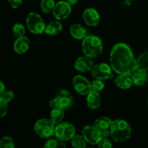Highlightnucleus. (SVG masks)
Returning a JSON list of instances; mask_svg holds the SVG:
<instances>
[{
	"label": "nucleus",
	"instance_id": "obj_1",
	"mask_svg": "<svg viewBox=\"0 0 148 148\" xmlns=\"http://www.w3.org/2000/svg\"><path fill=\"white\" fill-rule=\"evenodd\" d=\"M110 62L112 69L118 75L131 76L137 70V60L130 46L125 43H117L113 47Z\"/></svg>",
	"mask_w": 148,
	"mask_h": 148
},
{
	"label": "nucleus",
	"instance_id": "obj_2",
	"mask_svg": "<svg viewBox=\"0 0 148 148\" xmlns=\"http://www.w3.org/2000/svg\"><path fill=\"white\" fill-rule=\"evenodd\" d=\"M103 48L102 40L98 36H88L82 40V51L88 57H98L102 53Z\"/></svg>",
	"mask_w": 148,
	"mask_h": 148
},
{
	"label": "nucleus",
	"instance_id": "obj_3",
	"mask_svg": "<svg viewBox=\"0 0 148 148\" xmlns=\"http://www.w3.org/2000/svg\"><path fill=\"white\" fill-rule=\"evenodd\" d=\"M132 129L129 123L122 119L113 121L111 128V135L112 138L118 143L126 141L130 137Z\"/></svg>",
	"mask_w": 148,
	"mask_h": 148
},
{
	"label": "nucleus",
	"instance_id": "obj_4",
	"mask_svg": "<svg viewBox=\"0 0 148 148\" xmlns=\"http://www.w3.org/2000/svg\"><path fill=\"white\" fill-rule=\"evenodd\" d=\"M55 124L50 119H40L34 125V131L40 138L49 139L55 135Z\"/></svg>",
	"mask_w": 148,
	"mask_h": 148
},
{
	"label": "nucleus",
	"instance_id": "obj_5",
	"mask_svg": "<svg viewBox=\"0 0 148 148\" xmlns=\"http://www.w3.org/2000/svg\"><path fill=\"white\" fill-rule=\"evenodd\" d=\"M74 103L72 95L66 90H61L56 94V97L49 102V106L51 108H59L61 109L67 110Z\"/></svg>",
	"mask_w": 148,
	"mask_h": 148
},
{
	"label": "nucleus",
	"instance_id": "obj_6",
	"mask_svg": "<svg viewBox=\"0 0 148 148\" xmlns=\"http://www.w3.org/2000/svg\"><path fill=\"white\" fill-rule=\"evenodd\" d=\"M26 24L29 31L33 34H41L45 32L46 24L42 17L37 13H29L26 19Z\"/></svg>",
	"mask_w": 148,
	"mask_h": 148
},
{
	"label": "nucleus",
	"instance_id": "obj_7",
	"mask_svg": "<svg viewBox=\"0 0 148 148\" xmlns=\"http://www.w3.org/2000/svg\"><path fill=\"white\" fill-rule=\"evenodd\" d=\"M76 130L72 124L68 122H61L56 124L55 128V136L62 141L72 140L75 135Z\"/></svg>",
	"mask_w": 148,
	"mask_h": 148
},
{
	"label": "nucleus",
	"instance_id": "obj_8",
	"mask_svg": "<svg viewBox=\"0 0 148 148\" xmlns=\"http://www.w3.org/2000/svg\"><path fill=\"white\" fill-rule=\"evenodd\" d=\"M82 134L85 139L87 143L90 145L98 144L100 140L102 139L103 135L101 132L95 126H85L82 131Z\"/></svg>",
	"mask_w": 148,
	"mask_h": 148
},
{
	"label": "nucleus",
	"instance_id": "obj_9",
	"mask_svg": "<svg viewBox=\"0 0 148 148\" xmlns=\"http://www.w3.org/2000/svg\"><path fill=\"white\" fill-rule=\"evenodd\" d=\"M72 85L74 89L80 95H88L92 90L90 82L82 75H76L73 78Z\"/></svg>",
	"mask_w": 148,
	"mask_h": 148
},
{
	"label": "nucleus",
	"instance_id": "obj_10",
	"mask_svg": "<svg viewBox=\"0 0 148 148\" xmlns=\"http://www.w3.org/2000/svg\"><path fill=\"white\" fill-rule=\"evenodd\" d=\"M111 67L107 64H98L94 65L92 69H91V75L95 79L106 80L113 77V73Z\"/></svg>",
	"mask_w": 148,
	"mask_h": 148
},
{
	"label": "nucleus",
	"instance_id": "obj_11",
	"mask_svg": "<svg viewBox=\"0 0 148 148\" xmlns=\"http://www.w3.org/2000/svg\"><path fill=\"white\" fill-rule=\"evenodd\" d=\"M72 12L71 4L67 1H60L56 3L53 11V14L56 20H64Z\"/></svg>",
	"mask_w": 148,
	"mask_h": 148
},
{
	"label": "nucleus",
	"instance_id": "obj_12",
	"mask_svg": "<svg viewBox=\"0 0 148 148\" xmlns=\"http://www.w3.org/2000/svg\"><path fill=\"white\" fill-rule=\"evenodd\" d=\"M111 119L106 116H102L96 119L95 122V126L99 130L102 134L103 137H107L111 134V128L112 125Z\"/></svg>",
	"mask_w": 148,
	"mask_h": 148
},
{
	"label": "nucleus",
	"instance_id": "obj_13",
	"mask_svg": "<svg viewBox=\"0 0 148 148\" xmlns=\"http://www.w3.org/2000/svg\"><path fill=\"white\" fill-rule=\"evenodd\" d=\"M83 20L88 26L94 27L99 23L100 15L95 9L88 8L83 12Z\"/></svg>",
	"mask_w": 148,
	"mask_h": 148
},
{
	"label": "nucleus",
	"instance_id": "obj_14",
	"mask_svg": "<svg viewBox=\"0 0 148 148\" xmlns=\"http://www.w3.org/2000/svg\"><path fill=\"white\" fill-rule=\"evenodd\" d=\"M93 66L92 58L87 56L79 57L75 62V69L81 72H86L91 70Z\"/></svg>",
	"mask_w": 148,
	"mask_h": 148
},
{
	"label": "nucleus",
	"instance_id": "obj_15",
	"mask_svg": "<svg viewBox=\"0 0 148 148\" xmlns=\"http://www.w3.org/2000/svg\"><path fill=\"white\" fill-rule=\"evenodd\" d=\"M30 47V40L25 36L17 38L14 43V50L18 54L25 53Z\"/></svg>",
	"mask_w": 148,
	"mask_h": 148
},
{
	"label": "nucleus",
	"instance_id": "obj_16",
	"mask_svg": "<svg viewBox=\"0 0 148 148\" xmlns=\"http://www.w3.org/2000/svg\"><path fill=\"white\" fill-rule=\"evenodd\" d=\"M101 103L100 94L95 90H92L87 97V104L90 109H97Z\"/></svg>",
	"mask_w": 148,
	"mask_h": 148
},
{
	"label": "nucleus",
	"instance_id": "obj_17",
	"mask_svg": "<svg viewBox=\"0 0 148 148\" xmlns=\"http://www.w3.org/2000/svg\"><path fill=\"white\" fill-rule=\"evenodd\" d=\"M115 84L119 88L125 90L131 88L133 82L129 75H119L115 79Z\"/></svg>",
	"mask_w": 148,
	"mask_h": 148
},
{
	"label": "nucleus",
	"instance_id": "obj_18",
	"mask_svg": "<svg viewBox=\"0 0 148 148\" xmlns=\"http://www.w3.org/2000/svg\"><path fill=\"white\" fill-rule=\"evenodd\" d=\"M62 28H63V27H62V23L58 21H53L49 23L46 26L45 33L49 36H54L61 33Z\"/></svg>",
	"mask_w": 148,
	"mask_h": 148
},
{
	"label": "nucleus",
	"instance_id": "obj_19",
	"mask_svg": "<svg viewBox=\"0 0 148 148\" xmlns=\"http://www.w3.org/2000/svg\"><path fill=\"white\" fill-rule=\"evenodd\" d=\"M70 33L72 37L77 40H83L86 37V30L79 24H74L70 27Z\"/></svg>",
	"mask_w": 148,
	"mask_h": 148
},
{
	"label": "nucleus",
	"instance_id": "obj_20",
	"mask_svg": "<svg viewBox=\"0 0 148 148\" xmlns=\"http://www.w3.org/2000/svg\"><path fill=\"white\" fill-rule=\"evenodd\" d=\"M132 80L133 84L137 86H141L143 85L147 82V74L146 72H142V71L136 70L132 75H131Z\"/></svg>",
	"mask_w": 148,
	"mask_h": 148
},
{
	"label": "nucleus",
	"instance_id": "obj_21",
	"mask_svg": "<svg viewBox=\"0 0 148 148\" xmlns=\"http://www.w3.org/2000/svg\"><path fill=\"white\" fill-rule=\"evenodd\" d=\"M136 69L142 72L148 71V51L140 55V57L137 59Z\"/></svg>",
	"mask_w": 148,
	"mask_h": 148
},
{
	"label": "nucleus",
	"instance_id": "obj_22",
	"mask_svg": "<svg viewBox=\"0 0 148 148\" xmlns=\"http://www.w3.org/2000/svg\"><path fill=\"white\" fill-rule=\"evenodd\" d=\"M64 110L59 108H52L50 114V120L55 124H58L62 121L64 118Z\"/></svg>",
	"mask_w": 148,
	"mask_h": 148
},
{
	"label": "nucleus",
	"instance_id": "obj_23",
	"mask_svg": "<svg viewBox=\"0 0 148 148\" xmlns=\"http://www.w3.org/2000/svg\"><path fill=\"white\" fill-rule=\"evenodd\" d=\"M71 144L74 147L85 148L86 147V140L82 135L75 134L71 140Z\"/></svg>",
	"mask_w": 148,
	"mask_h": 148
},
{
	"label": "nucleus",
	"instance_id": "obj_24",
	"mask_svg": "<svg viewBox=\"0 0 148 148\" xmlns=\"http://www.w3.org/2000/svg\"><path fill=\"white\" fill-rule=\"evenodd\" d=\"M56 6L54 0H42L40 2V8L45 13H50L53 11Z\"/></svg>",
	"mask_w": 148,
	"mask_h": 148
},
{
	"label": "nucleus",
	"instance_id": "obj_25",
	"mask_svg": "<svg viewBox=\"0 0 148 148\" xmlns=\"http://www.w3.org/2000/svg\"><path fill=\"white\" fill-rule=\"evenodd\" d=\"M66 145L64 141L59 140L56 137V139H50L48 140L45 144L44 147L46 148H55V147H65Z\"/></svg>",
	"mask_w": 148,
	"mask_h": 148
},
{
	"label": "nucleus",
	"instance_id": "obj_26",
	"mask_svg": "<svg viewBox=\"0 0 148 148\" xmlns=\"http://www.w3.org/2000/svg\"><path fill=\"white\" fill-rule=\"evenodd\" d=\"M0 147L1 148H14V140L12 137H9V136L4 137L0 141Z\"/></svg>",
	"mask_w": 148,
	"mask_h": 148
},
{
	"label": "nucleus",
	"instance_id": "obj_27",
	"mask_svg": "<svg viewBox=\"0 0 148 148\" xmlns=\"http://www.w3.org/2000/svg\"><path fill=\"white\" fill-rule=\"evenodd\" d=\"M12 30L14 36L17 38L24 36L25 33V28L24 25L20 24V23H17V24L14 25Z\"/></svg>",
	"mask_w": 148,
	"mask_h": 148
},
{
	"label": "nucleus",
	"instance_id": "obj_28",
	"mask_svg": "<svg viewBox=\"0 0 148 148\" xmlns=\"http://www.w3.org/2000/svg\"><path fill=\"white\" fill-rule=\"evenodd\" d=\"M91 85H92V90H95L97 92H100V91L103 90V88H105V84L103 82L102 79H95V80L91 82Z\"/></svg>",
	"mask_w": 148,
	"mask_h": 148
},
{
	"label": "nucleus",
	"instance_id": "obj_29",
	"mask_svg": "<svg viewBox=\"0 0 148 148\" xmlns=\"http://www.w3.org/2000/svg\"><path fill=\"white\" fill-rule=\"evenodd\" d=\"M13 98H14V93L11 90H5L3 93L0 94V101H4L7 103L12 101Z\"/></svg>",
	"mask_w": 148,
	"mask_h": 148
},
{
	"label": "nucleus",
	"instance_id": "obj_30",
	"mask_svg": "<svg viewBox=\"0 0 148 148\" xmlns=\"http://www.w3.org/2000/svg\"><path fill=\"white\" fill-rule=\"evenodd\" d=\"M98 147H102V148H111L112 147V143H111L108 139L106 137H102L100 142L98 144Z\"/></svg>",
	"mask_w": 148,
	"mask_h": 148
},
{
	"label": "nucleus",
	"instance_id": "obj_31",
	"mask_svg": "<svg viewBox=\"0 0 148 148\" xmlns=\"http://www.w3.org/2000/svg\"><path fill=\"white\" fill-rule=\"evenodd\" d=\"M8 111V103L0 101V116L1 118L7 115Z\"/></svg>",
	"mask_w": 148,
	"mask_h": 148
},
{
	"label": "nucleus",
	"instance_id": "obj_32",
	"mask_svg": "<svg viewBox=\"0 0 148 148\" xmlns=\"http://www.w3.org/2000/svg\"><path fill=\"white\" fill-rule=\"evenodd\" d=\"M8 1L10 5L14 9H17L23 4V0H8Z\"/></svg>",
	"mask_w": 148,
	"mask_h": 148
},
{
	"label": "nucleus",
	"instance_id": "obj_33",
	"mask_svg": "<svg viewBox=\"0 0 148 148\" xmlns=\"http://www.w3.org/2000/svg\"><path fill=\"white\" fill-rule=\"evenodd\" d=\"M0 87H1V88H0V94H1L5 91V87H4V83L2 82H0Z\"/></svg>",
	"mask_w": 148,
	"mask_h": 148
},
{
	"label": "nucleus",
	"instance_id": "obj_34",
	"mask_svg": "<svg viewBox=\"0 0 148 148\" xmlns=\"http://www.w3.org/2000/svg\"><path fill=\"white\" fill-rule=\"evenodd\" d=\"M66 1H67L68 2H69V4H71V5H73V4H77V3L78 2V1H79V0H66Z\"/></svg>",
	"mask_w": 148,
	"mask_h": 148
},
{
	"label": "nucleus",
	"instance_id": "obj_35",
	"mask_svg": "<svg viewBox=\"0 0 148 148\" xmlns=\"http://www.w3.org/2000/svg\"><path fill=\"white\" fill-rule=\"evenodd\" d=\"M133 0H125V1L124 2V4H125L126 6H130V4H132V1Z\"/></svg>",
	"mask_w": 148,
	"mask_h": 148
},
{
	"label": "nucleus",
	"instance_id": "obj_36",
	"mask_svg": "<svg viewBox=\"0 0 148 148\" xmlns=\"http://www.w3.org/2000/svg\"><path fill=\"white\" fill-rule=\"evenodd\" d=\"M147 105H148V101H147Z\"/></svg>",
	"mask_w": 148,
	"mask_h": 148
}]
</instances>
